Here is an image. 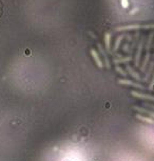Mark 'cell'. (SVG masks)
<instances>
[{"instance_id":"obj_1","label":"cell","mask_w":154,"mask_h":161,"mask_svg":"<svg viewBox=\"0 0 154 161\" xmlns=\"http://www.w3.org/2000/svg\"><path fill=\"white\" fill-rule=\"evenodd\" d=\"M140 28H146V30L154 28V23H150V24H139V23L128 24V25L118 26V28H116V31H131V30H140Z\"/></svg>"},{"instance_id":"obj_2","label":"cell","mask_w":154,"mask_h":161,"mask_svg":"<svg viewBox=\"0 0 154 161\" xmlns=\"http://www.w3.org/2000/svg\"><path fill=\"white\" fill-rule=\"evenodd\" d=\"M144 42H145V37H142L139 40V43H138V46H137V53H136V55H135V59H134L135 67H139L140 56H142V48H144Z\"/></svg>"},{"instance_id":"obj_3","label":"cell","mask_w":154,"mask_h":161,"mask_svg":"<svg viewBox=\"0 0 154 161\" xmlns=\"http://www.w3.org/2000/svg\"><path fill=\"white\" fill-rule=\"evenodd\" d=\"M117 82L119 83V84L129 85V87H136V89H140V90L145 89V87L142 84L137 83V82H134V81H132V80H128V79H118Z\"/></svg>"},{"instance_id":"obj_4","label":"cell","mask_w":154,"mask_h":161,"mask_svg":"<svg viewBox=\"0 0 154 161\" xmlns=\"http://www.w3.org/2000/svg\"><path fill=\"white\" fill-rule=\"evenodd\" d=\"M131 95L133 97H136L138 99H142V100H150V101H154V96L153 95H149V94H142V93L139 92H135L132 91Z\"/></svg>"},{"instance_id":"obj_5","label":"cell","mask_w":154,"mask_h":161,"mask_svg":"<svg viewBox=\"0 0 154 161\" xmlns=\"http://www.w3.org/2000/svg\"><path fill=\"white\" fill-rule=\"evenodd\" d=\"M90 53H91L92 58L94 59V61H95V63L97 64V67H99V69H102V67H103V62L102 61V59H100L99 55L97 54V52H96V51L94 50V48H91Z\"/></svg>"},{"instance_id":"obj_6","label":"cell","mask_w":154,"mask_h":161,"mask_svg":"<svg viewBox=\"0 0 154 161\" xmlns=\"http://www.w3.org/2000/svg\"><path fill=\"white\" fill-rule=\"evenodd\" d=\"M97 48H98V51H99L100 55L103 57V60H105V67H107L108 69H110V61H109V58H108V56H107V53H105V48H102V45L100 44V43H97Z\"/></svg>"},{"instance_id":"obj_7","label":"cell","mask_w":154,"mask_h":161,"mask_svg":"<svg viewBox=\"0 0 154 161\" xmlns=\"http://www.w3.org/2000/svg\"><path fill=\"white\" fill-rule=\"evenodd\" d=\"M126 70H127V72H128L129 74L131 75V76L133 77L134 79H136V80H137V81H140V80H142V77L139 76V74H138L137 72H135V71H134L133 69H132V67H130V65L127 64Z\"/></svg>"},{"instance_id":"obj_8","label":"cell","mask_w":154,"mask_h":161,"mask_svg":"<svg viewBox=\"0 0 154 161\" xmlns=\"http://www.w3.org/2000/svg\"><path fill=\"white\" fill-rule=\"evenodd\" d=\"M111 33H105V50L108 52H111Z\"/></svg>"},{"instance_id":"obj_9","label":"cell","mask_w":154,"mask_h":161,"mask_svg":"<svg viewBox=\"0 0 154 161\" xmlns=\"http://www.w3.org/2000/svg\"><path fill=\"white\" fill-rule=\"evenodd\" d=\"M125 37H127V35H126V34H122V35H119V36L117 37V39H116L115 43H114V48H113L114 52H117V51H118V48H119L120 43H122V40L125 38Z\"/></svg>"},{"instance_id":"obj_10","label":"cell","mask_w":154,"mask_h":161,"mask_svg":"<svg viewBox=\"0 0 154 161\" xmlns=\"http://www.w3.org/2000/svg\"><path fill=\"white\" fill-rule=\"evenodd\" d=\"M153 38H154V32H151L148 37V40H147V44H146L147 53H150V48H151V45H152V42H153Z\"/></svg>"},{"instance_id":"obj_11","label":"cell","mask_w":154,"mask_h":161,"mask_svg":"<svg viewBox=\"0 0 154 161\" xmlns=\"http://www.w3.org/2000/svg\"><path fill=\"white\" fill-rule=\"evenodd\" d=\"M131 60H132L131 56H127V57H124V58H120V56H119V58H115L113 61H114V63H115V64H118V63L129 62V61H131Z\"/></svg>"},{"instance_id":"obj_12","label":"cell","mask_w":154,"mask_h":161,"mask_svg":"<svg viewBox=\"0 0 154 161\" xmlns=\"http://www.w3.org/2000/svg\"><path fill=\"white\" fill-rule=\"evenodd\" d=\"M134 107V110H135V111H138V112H140V113L147 114V115H150V118L154 119V112L148 111V110H145V109H142V107Z\"/></svg>"},{"instance_id":"obj_13","label":"cell","mask_w":154,"mask_h":161,"mask_svg":"<svg viewBox=\"0 0 154 161\" xmlns=\"http://www.w3.org/2000/svg\"><path fill=\"white\" fill-rule=\"evenodd\" d=\"M136 118L139 119V120H142V121H144V122H146V123L154 124V119L153 118H150V117H144V116L139 115V114H137V115H136Z\"/></svg>"},{"instance_id":"obj_14","label":"cell","mask_w":154,"mask_h":161,"mask_svg":"<svg viewBox=\"0 0 154 161\" xmlns=\"http://www.w3.org/2000/svg\"><path fill=\"white\" fill-rule=\"evenodd\" d=\"M149 59H150V53H147L146 56H145L144 61H142V67H140V71H142V72H145V71H146L147 64H148V62H149Z\"/></svg>"},{"instance_id":"obj_15","label":"cell","mask_w":154,"mask_h":161,"mask_svg":"<svg viewBox=\"0 0 154 161\" xmlns=\"http://www.w3.org/2000/svg\"><path fill=\"white\" fill-rule=\"evenodd\" d=\"M154 69V61H152L151 62V64H150V67H149V70L147 71V73H146V76H145V78H144V80L145 81H148V79L150 78V76L152 75V71Z\"/></svg>"},{"instance_id":"obj_16","label":"cell","mask_w":154,"mask_h":161,"mask_svg":"<svg viewBox=\"0 0 154 161\" xmlns=\"http://www.w3.org/2000/svg\"><path fill=\"white\" fill-rule=\"evenodd\" d=\"M138 37H139V33H136L135 34V37H134V40H133V43H132V45L129 48V52H130V54H131L132 52H133V50H134V48H135V44H136V41H137V39H138Z\"/></svg>"},{"instance_id":"obj_17","label":"cell","mask_w":154,"mask_h":161,"mask_svg":"<svg viewBox=\"0 0 154 161\" xmlns=\"http://www.w3.org/2000/svg\"><path fill=\"white\" fill-rule=\"evenodd\" d=\"M115 70H116V72H118V73H119L120 75H122V76H124V77H127V75H128V74H127L126 72H125L124 70L122 69V67H118V65H116Z\"/></svg>"},{"instance_id":"obj_18","label":"cell","mask_w":154,"mask_h":161,"mask_svg":"<svg viewBox=\"0 0 154 161\" xmlns=\"http://www.w3.org/2000/svg\"><path fill=\"white\" fill-rule=\"evenodd\" d=\"M122 5L124 6L125 8H127L129 6V2L128 0H122Z\"/></svg>"},{"instance_id":"obj_19","label":"cell","mask_w":154,"mask_h":161,"mask_svg":"<svg viewBox=\"0 0 154 161\" xmlns=\"http://www.w3.org/2000/svg\"><path fill=\"white\" fill-rule=\"evenodd\" d=\"M154 87V75H153V78H152V81H151L150 85H149V90H152Z\"/></svg>"},{"instance_id":"obj_20","label":"cell","mask_w":154,"mask_h":161,"mask_svg":"<svg viewBox=\"0 0 154 161\" xmlns=\"http://www.w3.org/2000/svg\"><path fill=\"white\" fill-rule=\"evenodd\" d=\"M137 11H138V10H137V8H134V10H133V11H131V12H130V14H131V15H132V14H133V13L137 12Z\"/></svg>"}]
</instances>
